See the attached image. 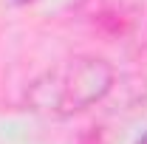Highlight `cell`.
<instances>
[{
	"instance_id": "cell-1",
	"label": "cell",
	"mask_w": 147,
	"mask_h": 144,
	"mask_svg": "<svg viewBox=\"0 0 147 144\" xmlns=\"http://www.w3.org/2000/svg\"><path fill=\"white\" fill-rule=\"evenodd\" d=\"M113 65L102 57L76 54L45 68L23 90V105L31 113L68 119L99 105L113 88Z\"/></svg>"
},
{
	"instance_id": "cell-3",
	"label": "cell",
	"mask_w": 147,
	"mask_h": 144,
	"mask_svg": "<svg viewBox=\"0 0 147 144\" xmlns=\"http://www.w3.org/2000/svg\"><path fill=\"white\" fill-rule=\"evenodd\" d=\"M136 144H147V133H144V136H142V139H139Z\"/></svg>"
},
{
	"instance_id": "cell-2",
	"label": "cell",
	"mask_w": 147,
	"mask_h": 144,
	"mask_svg": "<svg viewBox=\"0 0 147 144\" xmlns=\"http://www.w3.org/2000/svg\"><path fill=\"white\" fill-rule=\"evenodd\" d=\"M14 6H26V3H34V0H11Z\"/></svg>"
}]
</instances>
